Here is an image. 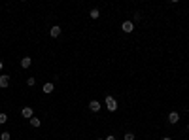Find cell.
Listing matches in <instances>:
<instances>
[{
  "instance_id": "cell-1",
  "label": "cell",
  "mask_w": 189,
  "mask_h": 140,
  "mask_svg": "<svg viewBox=\"0 0 189 140\" xmlns=\"http://www.w3.org/2000/svg\"><path fill=\"white\" fill-rule=\"evenodd\" d=\"M104 104H106L108 112H115V110H117V101H115V97H112V95H108V97H106Z\"/></svg>"
},
{
  "instance_id": "cell-2",
  "label": "cell",
  "mask_w": 189,
  "mask_h": 140,
  "mask_svg": "<svg viewBox=\"0 0 189 140\" xmlns=\"http://www.w3.org/2000/svg\"><path fill=\"white\" fill-rule=\"evenodd\" d=\"M121 30L125 34H131L132 30H134V23H132V21H123L121 23Z\"/></svg>"
},
{
  "instance_id": "cell-3",
  "label": "cell",
  "mask_w": 189,
  "mask_h": 140,
  "mask_svg": "<svg viewBox=\"0 0 189 140\" xmlns=\"http://www.w3.org/2000/svg\"><path fill=\"white\" fill-rule=\"evenodd\" d=\"M21 115H23V117H27V119H30V117H34V110H32L30 106H25L21 110Z\"/></svg>"
},
{
  "instance_id": "cell-4",
  "label": "cell",
  "mask_w": 189,
  "mask_h": 140,
  "mask_svg": "<svg viewBox=\"0 0 189 140\" xmlns=\"http://www.w3.org/2000/svg\"><path fill=\"white\" fill-rule=\"evenodd\" d=\"M8 85H10V76L0 74V87H2V89H6Z\"/></svg>"
},
{
  "instance_id": "cell-5",
  "label": "cell",
  "mask_w": 189,
  "mask_h": 140,
  "mask_svg": "<svg viewBox=\"0 0 189 140\" xmlns=\"http://www.w3.org/2000/svg\"><path fill=\"white\" fill-rule=\"evenodd\" d=\"M168 121H170L172 125H176V123L180 121V114L178 112H170V114H168Z\"/></svg>"
},
{
  "instance_id": "cell-6",
  "label": "cell",
  "mask_w": 189,
  "mask_h": 140,
  "mask_svg": "<svg viewBox=\"0 0 189 140\" xmlns=\"http://www.w3.org/2000/svg\"><path fill=\"white\" fill-rule=\"evenodd\" d=\"M53 89H55V85H53V83H51V82L44 83V87H42V91H44V93H46V95H51V93H53Z\"/></svg>"
},
{
  "instance_id": "cell-7",
  "label": "cell",
  "mask_w": 189,
  "mask_h": 140,
  "mask_svg": "<svg viewBox=\"0 0 189 140\" xmlns=\"http://www.w3.org/2000/svg\"><path fill=\"white\" fill-rule=\"evenodd\" d=\"M59 34H61V27H59V25H55V27H51V29H49V36H51V38H57Z\"/></svg>"
},
{
  "instance_id": "cell-8",
  "label": "cell",
  "mask_w": 189,
  "mask_h": 140,
  "mask_svg": "<svg viewBox=\"0 0 189 140\" xmlns=\"http://www.w3.org/2000/svg\"><path fill=\"white\" fill-rule=\"evenodd\" d=\"M100 108H102V106H100L98 101H91V102H89V110H91V112H98Z\"/></svg>"
},
{
  "instance_id": "cell-9",
  "label": "cell",
  "mask_w": 189,
  "mask_h": 140,
  "mask_svg": "<svg viewBox=\"0 0 189 140\" xmlns=\"http://www.w3.org/2000/svg\"><path fill=\"white\" fill-rule=\"evenodd\" d=\"M30 65H32V59L30 57H23L21 59V68H30Z\"/></svg>"
},
{
  "instance_id": "cell-10",
  "label": "cell",
  "mask_w": 189,
  "mask_h": 140,
  "mask_svg": "<svg viewBox=\"0 0 189 140\" xmlns=\"http://www.w3.org/2000/svg\"><path fill=\"white\" fill-rule=\"evenodd\" d=\"M29 123H30L32 127H40V125H42V121H40V119L36 117V115H34V117H30V119H29Z\"/></svg>"
},
{
  "instance_id": "cell-11",
  "label": "cell",
  "mask_w": 189,
  "mask_h": 140,
  "mask_svg": "<svg viewBox=\"0 0 189 140\" xmlns=\"http://www.w3.org/2000/svg\"><path fill=\"white\" fill-rule=\"evenodd\" d=\"M89 17H91V19H98V17H100V11L96 10V8H93V10L89 11Z\"/></svg>"
},
{
  "instance_id": "cell-12",
  "label": "cell",
  "mask_w": 189,
  "mask_h": 140,
  "mask_svg": "<svg viewBox=\"0 0 189 140\" xmlns=\"http://www.w3.org/2000/svg\"><path fill=\"white\" fill-rule=\"evenodd\" d=\"M11 138V134L8 133V131H4V133H0V140H10Z\"/></svg>"
},
{
  "instance_id": "cell-13",
  "label": "cell",
  "mask_w": 189,
  "mask_h": 140,
  "mask_svg": "<svg viewBox=\"0 0 189 140\" xmlns=\"http://www.w3.org/2000/svg\"><path fill=\"white\" fill-rule=\"evenodd\" d=\"M27 85H29V87H34L36 85V78H29V79H27Z\"/></svg>"
},
{
  "instance_id": "cell-14",
  "label": "cell",
  "mask_w": 189,
  "mask_h": 140,
  "mask_svg": "<svg viewBox=\"0 0 189 140\" xmlns=\"http://www.w3.org/2000/svg\"><path fill=\"white\" fill-rule=\"evenodd\" d=\"M4 123H8V115L6 114H0V125H4Z\"/></svg>"
},
{
  "instance_id": "cell-15",
  "label": "cell",
  "mask_w": 189,
  "mask_h": 140,
  "mask_svg": "<svg viewBox=\"0 0 189 140\" xmlns=\"http://www.w3.org/2000/svg\"><path fill=\"white\" fill-rule=\"evenodd\" d=\"M136 136H134V134H132V133H127L125 134V140H134Z\"/></svg>"
},
{
  "instance_id": "cell-16",
  "label": "cell",
  "mask_w": 189,
  "mask_h": 140,
  "mask_svg": "<svg viewBox=\"0 0 189 140\" xmlns=\"http://www.w3.org/2000/svg\"><path fill=\"white\" fill-rule=\"evenodd\" d=\"M104 140H117V138H115V136H112V134H110V136H106Z\"/></svg>"
},
{
  "instance_id": "cell-17",
  "label": "cell",
  "mask_w": 189,
  "mask_h": 140,
  "mask_svg": "<svg viewBox=\"0 0 189 140\" xmlns=\"http://www.w3.org/2000/svg\"><path fill=\"white\" fill-rule=\"evenodd\" d=\"M2 68H4V63H2V61H0V70H2Z\"/></svg>"
},
{
  "instance_id": "cell-18",
  "label": "cell",
  "mask_w": 189,
  "mask_h": 140,
  "mask_svg": "<svg viewBox=\"0 0 189 140\" xmlns=\"http://www.w3.org/2000/svg\"><path fill=\"white\" fill-rule=\"evenodd\" d=\"M163 140H172V138H170V136H164V138H163Z\"/></svg>"
},
{
  "instance_id": "cell-19",
  "label": "cell",
  "mask_w": 189,
  "mask_h": 140,
  "mask_svg": "<svg viewBox=\"0 0 189 140\" xmlns=\"http://www.w3.org/2000/svg\"><path fill=\"white\" fill-rule=\"evenodd\" d=\"M95 140H104V138H95Z\"/></svg>"
}]
</instances>
